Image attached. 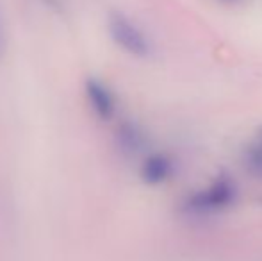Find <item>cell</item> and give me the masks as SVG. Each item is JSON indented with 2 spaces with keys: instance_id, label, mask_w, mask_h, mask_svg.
Masks as SVG:
<instances>
[{
  "instance_id": "obj_9",
  "label": "cell",
  "mask_w": 262,
  "mask_h": 261,
  "mask_svg": "<svg viewBox=\"0 0 262 261\" xmlns=\"http://www.w3.org/2000/svg\"><path fill=\"white\" fill-rule=\"evenodd\" d=\"M259 139H260V142H262V129L259 131Z\"/></svg>"
},
{
  "instance_id": "obj_4",
  "label": "cell",
  "mask_w": 262,
  "mask_h": 261,
  "mask_svg": "<svg viewBox=\"0 0 262 261\" xmlns=\"http://www.w3.org/2000/svg\"><path fill=\"white\" fill-rule=\"evenodd\" d=\"M173 170H175V165L168 154L152 152L143 159L141 168H139V177L145 185L159 186L171 177Z\"/></svg>"
},
{
  "instance_id": "obj_1",
  "label": "cell",
  "mask_w": 262,
  "mask_h": 261,
  "mask_svg": "<svg viewBox=\"0 0 262 261\" xmlns=\"http://www.w3.org/2000/svg\"><path fill=\"white\" fill-rule=\"evenodd\" d=\"M237 195V183L228 174L221 172L205 188L196 190L184 198L180 209L189 216H210L232 208Z\"/></svg>"
},
{
  "instance_id": "obj_5",
  "label": "cell",
  "mask_w": 262,
  "mask_h": 261,
  "mask_svg": "<svg viewBox=\"0 0 262 261\" xmlns=\"http://www.w3.org/2000/svg\"><path fill=\"white\" fill-rule=\"evenodd\" d=\"M116 145L123 156L134 157L145 152V149L148 147V138L141 126L132 120H123L116 129Z\"/></svg>"
},
{
  "instance_id": "obj_3",
  "label": "cell",
  "mask_w": 262,
  "mask_h": 261,
  "mask_svg": "<svg viewBox=\"0 0 262 261\" xmlns=\"http://www.w3.org/2000/svg\"><path fill=\"white\" fill-rule=\"evenodd\" d=\"M84 95H86L88 106L98 120L109 122L114 118L118 109L116 95L104 81H100L98 77H88L84 83Z\"/></svg>"
},
{
  "instance_id": "obj_7",
  "label": "cell",
  "mask_w": 262,
  "mask_h": 261,
  "mask_svg": "<svg viewBox=\"0 0 262 261\" xmlns=\"http://www.w3.org/2000/svg\"><path fill=\"white\" fill-rule=\"evenodd\" d=\"M7 49H9V32H7L6 11H4V4L0 0V61H4Z\"/></svg>"
},
{
  "instance_id": "obj_8",
  "label": "cell",
  "mask_w": 262,
  "mask_h": 261,
  "mask_svg": "<svg viewBox=\"0 0 262 261\" xmlns=\"http://www.w3.org/2000/svg\"><path fill=\"white\" fill-rule=\"evenodd\" d=\"M39 2L55 14H62L66 11V0H39Z\"/></svg>"
},
{
  "instance_id": "obj_6",
  "label": "cell",
  "mask_w": 262,
  "mask_h": 261,
  "mask_svg": "<svg viewBox=\"0 0 262 261\" xmlns=\"http://www.w3.org/2000/svg\"><path fill=\"white\" fill-rule=\"evenodd\" d=\"M243 168L248 175L253 179H262V142L252 143L248 145L241 154Z\"/></svg>"
},
{
  "instance_id": "obj_2",
  "label": "cell",
  "mask_w": 262,
  "mask_h": 261,
  "mask_svg": "<svg viewBox=\"0 0 262 261\" xmlns=\"http://www.w3.org/2000/svg\"><path fill=\"white\" fill-rule=\"evenodd\" d=\"M107 31L109 36L123 52L134 57H148L152 52V45L146 34L123 13H113L107 16Z\"/></svg>"
}]
</instances>
